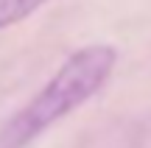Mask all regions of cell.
Masks as SVG:
<instances>
[{
	"mask_svg": "<svg viewBox=\"0 0 151 148\" xmlns=\"http://www.w3.org/2000/svg\"><path fill=\"white\" fill-rule=\"evenodd\" d=\"M118 53L112 45H87L76 50L56 70V76L39 89V95L9 123L3 132V148H22L48 126L90 101L109 78Z\"/></svg>",
	"mask_w": 151,
	"mask_h": 148,
	"instance_id": "cell-1",
	"label": "cell"
},
{
	"mask_svg": "<svg viewBox=\"0 0 151 148\" xmlns=\"http://www.w3.org/2000/svg\"><path fill=\"white\" fill-rule=\"evenodd\" d=\"M45 0H0V28H9L14 22L25 20L31 11H37Z\"/></svg>",
	"mask_w": 151,
	"mask_h": 148,
	"instance_id": "cell-2",
	"label": "cell"
}]
</instances>
